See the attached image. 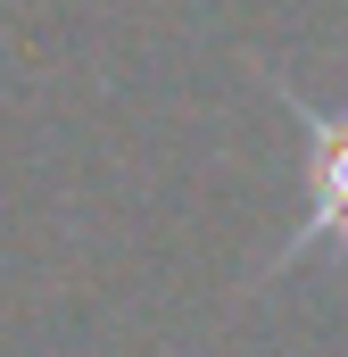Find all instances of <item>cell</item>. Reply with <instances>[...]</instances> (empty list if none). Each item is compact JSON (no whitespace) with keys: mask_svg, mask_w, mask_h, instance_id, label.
I'll list each match as a JSON object with an SVG mask.
<instances>
[{"mask_svg":"<svg viewBox=\"0 0 348 357\" xmlns=\"http://www.w3.org/2000/svg\"><path fill=\"white\" fill-rule=\"evenodd\" d=\"M315 241H348V116H332V125H315ZM299 233V241H307Z\"/></svg>","mask_w":348,"mask_h":357,"instance_id":"obj_1","label":"cell"}]
</instances>
